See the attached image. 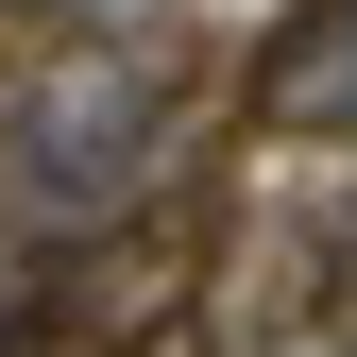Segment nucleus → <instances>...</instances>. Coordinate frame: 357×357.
Here are the masks:
<instances>
[{
  "mask_svg": "<svg viewBox=\"0 0 357 357\" xmlns=\"http://www.w3.org/2000/svg\"><path fill=\"white\" fill-rule=\"evenodd\" d=\"M137 153H153V68L137 52H52L17 102H0V188L34 221H102L137 188Z\"/></svg>",
  "mask_w": 357,
  "mask_h": 357,
  "instance_id": "nucleus-1",
  "label": "nucleus"
},
{
  "mask_svg": "<svg viewBox=\"0 0 357 357\" xmlns=\"http://www.w3.org/2000/svg\"><path fill=\"white\" fill-rule=\"evenodd\" d=\"M238 102H255V137H357V0H289Z\"/></svg>",
  "mask_w": 357,
  "mask_h": 357,
  "instance_id": "nucleus-2",
  "label": "nucleus"
},
{
  "mask_svg": "<svg viewBox=\"0 0 357 357\" xmlns=\"http://www.w3.org/2000/svg\"><path fill=\"white\" fill-rule=\"evenodd\" d=\"M52 17H153V0H52Z\"/></svg>",
  "mask_w": 357,
  "mask_h": 357,
  "instance_id": "nucleus-3",
  "label": "nucleus"
}]
</instances>
